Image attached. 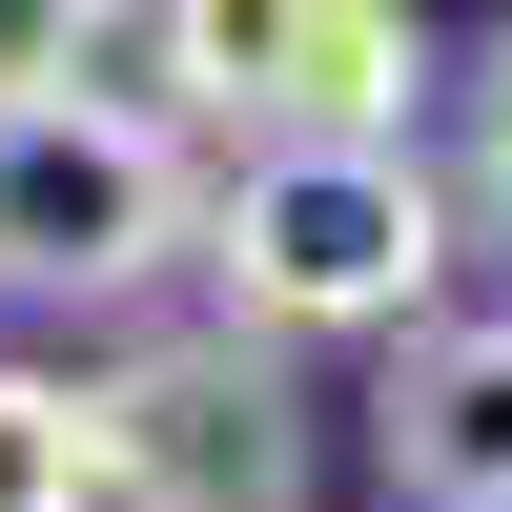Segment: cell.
Returning a JSON list of instances; mask_svg holds the SVG:
<instances>
[{
    "label": "cell",
    "instance_id": "cell-1",
    "mask_svg": "<svg viewBox=\"0 0 512 512\" xmlns=\"http://www.w3.org/2000/svg\"><path fill=\"white\" fill-rule=\"evenodd\" d=\"M205 267H226L246 349H328V328H431L451 287V185L410 144H246L205 185Z\"/></svg>",
    "mask_w": 512,
    "mask_h": 512
},
{
    "label": "cell",
    "instance_id": "cell-2",
    "mask_svg": "<svg viewBox=\"0 0 512 512\" xmlns=\"http://www.w3.org/2000/svg\"><path fill=\"white\" fill-rule=\"evenodd\" d=\"M164 246H205V185L164 123L123 103H0V287L21 308H123V287L164 267Z\"/></svg>",
    "mask_w": 512,
    "mask_h": 512
},
{
    "label": "cell",
    "instance_id": "cell-3",
    "mask_svg": "<svg viewBox=\"0 0 512 512\" xmlns=\"http://www.w3.org/2000/svg\"><path fill=\"white\" fill-rule=\"evenodd\" d=\"M82 410H103V512H308V390L246 328H164Z\"/></svg>",
    "mask_w": 512,
    "mask_h": 512
},
{
    "label": "cell",
    "instance_id": "cell-4",
    "mask_svg": "<svg viewBox=\"0 0 512 512\" xmlns=\"http://www.w3.org/2000/svg\"><path fill=\"white\" fill-rule=\"evenodd\" d=\"M431 41L390 0H205V103L246 144H410Z\"/></svg>",
    "mask_w": 512,
    "mask_h": 512
},
{
    "label": "cell",
    "instance_id": "cell-5",
    "mask_svg": "<svg viewBox=\"0 0 512 512\" xmlns=\"http://www.w3.org/2000/svg\"><path fill=\"white\" fill-rule=\"evenodd\" d=\"M369 451H390V512H512V308L410 328L369 390Z\"/></svg>",
    "mask_w": 512,
    "mask_h": 512
},
{
    "label": "cell",
    "instance_id": "cell-6",
    "mask_svg": "<svg viewBox=\"0 0 512 512\" xmlns=\"http://www.w3.org/2000/svg\"><path fill=\"white\" fill-rule=\"evenodd\" d=\"M0 512H103V410L62 369H0Z\"/></svg>",
    "mask_w": 512,
    "mask_h": 512
},
{
    "label": "cell",
    "instance_id": "cell-7",
    "mask_svg": "<svg viewBox=\"0 0 512 512\" xmlns=\"http://www.w3.org/2000/svg\"><path fill=\"white\" fill-rule=\"evenodd\" d=\"M472 205H492V226H512V41H492V62H472Z\"/></svg>",
    "mask_w": 512,
    "mask_h": 512
}]
</instances>
